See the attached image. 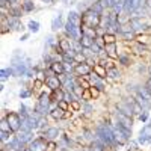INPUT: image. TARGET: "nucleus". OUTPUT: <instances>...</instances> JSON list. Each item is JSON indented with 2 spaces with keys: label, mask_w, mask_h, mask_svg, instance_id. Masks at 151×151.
Masks as SVG:
<instances>
[{
  "label": "nucleus",
  "mask_w": 151,
  "mask_h": 151,
  "mask_svg": "<svg viewBox=\"0 0 151 151\" xmlns=\"http://www.w3.org/2000/svg\"><path fill=\"white\" fill-rule=\"evenodd\" d=\"M104 50H106V55H107L109 58H112V59H115V58L118 56V53H116V42L106 44V45H104Z\"/></svg>",
  "instance_id": "nucleus-20"
},
{
  "label": "nucleus",
  "mask_w": 151,
  "mask_h": 151,
  "mask_svg": "<svg viewBox=\"0 0 151 151\" xmlns=\"http://www.w3.org/2000/svg\"><path fill=\"white\" fill-rule=\"evenodd\" d=\"M50 95L47 94H41L40 100H38V103L35 106V113L40 116H44L45 113H50Z\"/></svg>",
  "instance_id": "nucleus-3"
},
{
  "label": "nucleus",
  "mask_w": 151,
  "mask_h": 151,
  "mask_svg": "<svg viewBox=\"0 0 151 151\" xmlns=\"http://www.w3.org/2000/svg\"><path fill=\"white\" fill-rule=\"evenodd\" d=\"M42 2H47V3H50V2H53V0H42Z\"/></svg>",
  "instance_id": "nucleus-53"
},
{
  "label": "nucleus",
  "mask_w": 151,
  "mask_h": 151,
  "mask_svg": "<svg viewBox=\"0 0 151 151\" xmlns=\"http://www.w3.org/2000/svg\"><path fill=\"white\" fill-rule=\"evenodd\" d=\"M50 70H52L53 73H55V76H60V74H65V67H64V64L62 62H53L52 65H50Z\"/></svg>",
  "instance_id": "nucleus-19"
},
{
  "label": "nucleus",
  "mask_w": 151,
  "mask_h": 151,
  "mask_svg": "<svg viewBox=\"0 0 151 151\" xmlns=\"http://www.w3.org/2000/svg\"><path fill=\"white\" fill-rule=\"evenodd\" d=\"M6 119H8L9 125H11L12 133H14V132H20V129H21V116L18 115V113L9 112L8 115H6Z\"/></svg>",
  "instance_id": "nucleus-5"
},
{
  "label": "nucleus",
  "mask_w": 151,
  "mask_h": 151,
  "mask_svg": "<svg viewBox=\"0 0 151 151\" xmlns=\"http://www.w3.org/2000/svg\"><path fill=\"white\" fill-rule=\"evenodd\" d=\"M136 92H139L141 95H144V97H145V98L148 100V101H151V92H150V91L147 89L145 86H144V88H142V86H139V88H137V89H136Z\"/></svg>",
  "instance_id": "nucleus-35"
},
{
  "label": "nucleus",
  "mask_w": 151,
  "mask_h": 151,
  "mask_svg": "<svg viewBox=\"0 0 151 151\" xmlns=\"http://www.w3.org/2000/svg\"><path fill=\"white\" fill-rule=\"evenodd\" d=\"M65 32H67V35L71 38V40H74V41H80V38H82V27H79V26H76V24H73L71 21H67L65 23Z\"/></svg>",
  "instance_id": "nucleus-4"
},
{
  "label": "nucleus",
  "mask_w": 151,
  "mask_h": 151,
  "mask_svg": "<svg viewBox=\"0 0 151 151\" xmlns=\"http://www.w3.org/2000/svg\"><path fill=\"white\" fill-rule=\"evenodd\" d=\"M0 129H2V132H11V133H12V130H11V125H9V122H8V119H6V118H3V119H2V124H0Z\"/></svg>",
  "instance_id": "nucleus-38"
},
{
  "label": "nucleus",
  "mask_w": 151,
  "mask_h": 151,
  "mask_svg": "<svg viewBox=\"0 0 151 151\" xmlns=\"http://www.w3.org/2000/svg\"><path fill=\"white\" fill-rule=\"evenodd\" d=\"M137 144H141V145L151 144V133H139V137H137Z\"/></svg>",
  "instance_id": "nucleus-25"
},
{
  "label": "nucleus",
  "mask_w": 151,
  "mask_h": 151,
  "mask_svg": "<svg viewBox=\"0 0 151 151\" xmlns=\"http://www.w3.org/2000/svg\"><path fill=\"white\" fill-rule=\"evenodd\" d=\"M91 52H92L94 55H100V53L103 52V47H100L97 42H94V45L91 47Z\"/></svg>",
  "instance_id": "nucleus-41"
},
{
  "label": "nucleus",
  "mask_w": 151,
  "mask_h": 151,
  "mask_svg": "<svg viewBox=\"0 0 151 151\" xmlns=\"http://www.w3.org/2000/svg\"><path fill=\"white\" fill-rule=\"evenodd\" d=\"M148 116H150V113H148V110H144L142 113L137 118H139V121H142V122H145L147 119H148Z\"/></svg>",
  "instance_id": "nucleus-44"
},
{
  "label": "nucleus",
  "mask_w": 151,
  "mask_h": 151,
  "mask_svg": "<svg viewBox=\"0 0 151 151\" xmlns=\"http://www.w3.org/2000/svg\"><path fill=\"white\" fill-rule=\"evenodd\" d=\"M71 104H73V107H74V109H79V107H80V106H79V103H77V100H74V101H73Z\"/></svg>",
  "instance_id": "nucleus-51"
},
{
  "label": "nucleus",
  "mask_w": 151,
  "mask_h": 151,
  "mask_svg": "<svg viewBox=\"0 0 151 151\" xmlns=\"http://www.w3.org/2000/svg\"><path fill=\"white\" fill-rule=\"evenodd\" d=\"M83 110H86V113H89V112L92 110V107H91L89 104H85V106H83Z\"/></svg>",
  "instance_id": "nucleus-48"
},
{
  "label": "nucleus",
  "mask_w": 151,
  "mask_h": 151,
  "mask_svg": "<svg viewBox=\"0 0 151 151\" xmlns=\"http://www.w3.org/2000/svg\"><path fill=\"white\" fill-rule=\"evenodd\" d=\"M67 21H71L73 24H76V26H79V27H82V15H79L76 11H71L70 14H68V20Z\"/></svg>",
  "instance_id": "nucleus-18"
},
{
  "label": "nucleus",
  "mask_w": 151,
  "mask_h": 151,
  "mask_svg": "<svg viewBox=\"0 0 151 151\" xmlns=\"http://www.w3.org/2000/svg\"><path fill=\"white\" fill-rule=\"evenodd\" d=\"M45 83L52 91L60 89V85H62V82H60V79L58 77V76H48V77L45 79Z\"/></svg>",
  "instance_id": "nucleus-9"
},
{
  "label": "nucleus",
  "mask_w": 151,
  "mask_h": 151,
  "mask_svg": "<svg viewBox=\"0 0 151 151\" xmlns=\"http://www.w3.org/2000/svg\"><path fill=\"white\" fill-rule=\"evenodd\" d=\"M137 50H139V53H144L145 50H147V47L145 45H137Z\"/></svg>",
  "instance_id": "nucleus-49"
},
{
  "label": "nucleus",
  "mask_w": 151,
  "mask_h": 151,
  "mask_svg": "<svg viewBox=\"0 0 151 151\" xmlns=\"http://www.w3.org/2000/svg\"><path fill=\"white\" fill-rule=\"evenodd\" d=\"M95 134H97V139L101 141L106 147H113L116 144L115 132H113V129L107 124H98L95 127Z\"/></svg>",
  "instance_id": "nucleus-1"
},
{
  "label": "nucleus",
  "mask_w": 151,
  "mask_h": 151,
  "mask_svg": "<svg viewBox=\"0 0 151 151\" xmlns=\"http://www.w3.org/2000/svg\"><path fill=\"white\" fill-rule=\"evenodd\" d=\"M94 42H95V40H92V38H89V36H85V35H82L80 41H79L82 48H91L94 45Z\"/></svg>",
  "instance_id": "nucleus-21"
},
{
  "label": "nucleus",
  "mask_w": 151,
  "mask_h": 151,
  "mask_svg": "<svg viewBox=\"0 0 151 151\" xmlns=\"http://www.w3.org/2000/svg\"><path fill=\"white\" fill-rule=\"evenodd\" d=\"M11 136H12L11 132H0V139H2L3 144H6V142L11 141Z\"/></svg>",
  "instance_id": "nucleus-37"
},
{
  "label": "nucleus",
  "mask_w": 151,
  "mask_h": 151,
  "mask_svg": "<svg viewBox=\"0 0 151 151\" xmlns=\"http://www.w3.org/2000/svg\"><path fill=\"white\" fill-rule=\"evenodd\" d=\"M62 60H64L67 65H70V67H71L73 64H76L74 58H73V56H70V55H64V56H62Z\"/></svg>",
  "instance_id": "nucleus-39"
},
{
  "label": "nucleus",
  "mask_w": 151,
  "mask_h": 151,
  "mask_svg": "<svg viewBox=\"0 0 151 151\" xmlns=\"http://www.w3.org/2000/svg\"><path fill=\"white\" fill-rule=\"evenodd\" d=\"M118 59H119V62H121L122 65H129V64H130V58H129V56H125V55L118 56Z\"/></svg>",
  "instance_id": "nucleus-43"
},
{
  "label": "nucleus",
  "mask_w": 151,
  "mask_h": 151,
  "mask_svg": "<svg viewBox=\"0 0 151 151\" xmlns=\"http://www.w3.org/2000/svg\"><path fill=\"white\" fill-rule=\"evenodd\" d=\"M115 116H116V122H119V124L125 125V127L132 129V125H133L132 116H127V115H124V113H121V112H116V113H115Z\"/></svg>",
  "instance_id": "nucleus-11"
},
{
  "label": "nucleus",
  "mask_w": 151,
  "mask_h": 151,
  "mask_svg": "<svg viewBox=\"0 0 151 151\" xmlns=\"http://www.w3.org/2000/svg\"><path fill=\"white\" fill-rule=\"evenodd\" d=\"M103 41H104V44H113V42H115V33L106 32L103 35Z\"/></svg>",
  "instance_id": "nucleus-36"
},
{
  "label": "nucleus",
  "mask_w": 151,
  "mask_h": 151,
  "mask_svg": "<svg viewBox=\"0 0 151 151\" xmlns=\"http://www.w3.org/2000/svg\"><path fill=\"white\" fill-rule=\"evenodd\" d=\"M145 88H147V89H148V91L151 92V77H150V79L147 80V83H145Z\"/></svg>",
  "instance_id": "nucleus-47"
},
{
  "label": "nucleus",
  "mask_w": 151,
  "mask_h": 151,
  "mask_svg": "<svg viewBox=\"0 0 151 151\" xmlns=\"http://www.w3.org/2000/svg\"><path fill=\"white\" fill-rule=\"evenodd\" d=\"M82 35H85V36H89V38H92V40H95V38H97L95 29H92V27H88V26H82Z\"/></svg>",
  "instance_id": "nucleus-28"
},
{
  "label": "nucleus",
  "mask_w": 151,
  "mask_h": 151,
  "mask_svg": "<svg viewBox=\"0 0 151 151\" xmlns=\"http://www.w3.org/2000/svg\"><path fill=\"white\" fill-rule=\"evenodd\" d=\"M18 141L21 142V144H24V145H26V144H30L32 141H33V136H32V132H18Z\"/></svg>",
  "instance_id": "nucleus-16"
},
{
  "label": "nucleus",
  "mask_w": 151,
  "mask_h": 151,
  "mask_svg": "<svg viewBox=\"0 0 151 151\" xmlns=\"http://www.w3.org/2000/svg\"><path fill=\"white\" fill-rule=\"evenodd\" d=\"M119 33H121V36L124 38L125 41H132L133 38H134V32L132 30V27H129L127 30H124V29H121V32H119Z\"/></svg>",
  "instance_id": "nucleus-31"
},
{
  "label": "nucleus",
  "mask_w": 151,
  "mask_h": 151,
  "mask_svg": "<svg viewBox=\"0 0 151 151\" xmlns=\"http://www.w3.org/2000/svg\"><path fill=\"white\" fill-rule=\"evenodd\" d=\"M59 134H60V132H59L58 127H47L44 130V136L42 137H45L47 141H55V139H58Z\"/></svg>",
  "instance_id": "nucleus-10"
},
{
  "label": "nucleus",
  "mask_w": 151,
  "mask_h": 151,
  "mask_svg": "<svg viewBox=\"0 0 151 151\" xmlns=\"http://www.w3.org/2000/svg\"><path fill=\"white\" fill-rule=\"evenodd\" d=\"M27 36H29V33H26V35H23V36H21V41H26V40H27Z\"/></svg>",
  "instance_id": "nucleus-52"
},
{
  "label": "nucleus",
  "mask_w": 151,
  "mask_h": 151,
  "mask_svg": "<svg viewBox=\"0 0 151 151\" xmlns=\"http://www.w3.org/2000/svg\"><path fill=\"white\" fill-rule=\"evenodd\" d=\"M91 151H106V145L101 142V141H98V139H95L92 144H91V148H89Z\"/></svg>",
  "instance_id": "nucleus-26"
},
{
  "label": "nucleus",
  "mask_w": 151,
  "mask_h": 151,
  "mask_svg": "<svg viewBox=\"0 0 151 151\" xmlns=\"http://www.w3.org/2000/svg\"><path fill=\"white\" fill-rule=\"evenodd\" d=\"M24 151H32L30 148H24Z\"/></svg>",
  "instance_id": "nucleus-54"
},
{
  "label": "nucleus",
  "mask_w": 151,
  "mask_h": 151,
  "mask_svg": "<svg viewBox=\"0 0 151 151\" xmlns=\"http://www.w3.org/2000/svg\"><path fill=\"white\" fill-rule=\"evenodd\" d=\"M50 98H52V101H56V103L64 101V100H65V91H62V89H56V91H53V95L50 97Z\"/></svg>",
  "instance_id": "nucleus-22"
},
{
  "label": "nucleus",
  "mask_w": 151,
  "mask_h": 151,
  "mask_svg": "<svg viewBox=\"0 0 151 151\" xmlns=\"http://www.w3.org/2000/svg\"><path fill=\"white\" fill-rule=\"evenodd\" d=\"M0 76H2V80L5 82L8 77L14 76V70H12V67H11V68H3L2 71H0Z\"/></svg>",
  "instance_id": "nucleus-34"
},
{
  "label": "nucleus",
  "mask_w": 151,
  "mask_h": 151,
  "mask_svg": "<svg viewBox=\"0 0 151 151\" xmlns=\"http://www.w3.org/2000/svg\"><path fill=\"white\" fill-rule=\"evenodd\" d=\"M74 71H76V74H79V76H89L91 74V68H89V65L88 64H77L74 67Z\"/></svg>",
  "instance_id": "nucleus-15"
},
{
  "label": "nucleus",
  "mask_w": 151,
  "mask_h": 151,
  "mask_svg": "<svg viewBox=\"0 0 151 151\" xmlns=\"http://www.w3.org/2000/svg\"><path fill=\"white\" fill-rule=\"evenodd\" d=\"M64 2H68V0H64Z\"/></svg>",
  "instance_id": "nucleus-56"
},
{
  "label": "nucleus",
  "mask_w": 151,
  "mask_h": 151,
  "mask_svg": "<svg viewBox=\"0 0 151 151\" xmlns=\"http://www.w3.org/2000/svg\"><path fill=\"white\" fill-rule=\"evenodd\" d=\"M21 12H23V8L21 5H11L8 8V14L11 17H14V18H20L21 17Z\"/></svg>",
  "instance_id": "nucleus-17"
},
{
  "label": "nucleus",
  "mask_w": 151,
  "mask_h": 151,
  "mask_svg": "<svg viewBox=\"0 0 151 151\" xmlns=\"http://www.w3.org/2000/svg\"><path fill=\"white\" fill-rule=\"evenodd\" d=\"M91 9H92V11H95L97 14H101V12H103V9H104V8H103L101 5H100V2H97V3H94V5L91 6Z\"/></svg>",
  "instance_id": "nucleus-42"
},
{
  "label": "nucleus",
  "mask_w": 151,
  "mask_h": 151,
  "mask_svg": "<svg viewBox=\"0 0 151 151\" xmlns=\"http://www.w3.org/2000/svg\"><path fill=\"white\" fill-rule=\"evenodd\" d=\"M62 27H65V24L62 23V15L55 17L53 21H52V30L56 32V30H59V29H62Z\"/></svg>",
  "instance_id": "nucleus-23"
},
{
  "label": "nucleus",
  "mask_w": 151,
  "mask_h": 151,
  "mask_svg": "<svg viewBox=\"0 0 151 151\" xmlns=\"http://www.w3.org/2000/svg\"><path fill=\"white\" fill-rule=\"evenodd\" d=\"M12 70H14V76L15 77H20V76H26L27 74V64L24 62H15L12 64Z\"/></svg>",
  "instance_id": "nucleus-8"
},
{
  "label": "nucleus",
  "mask_w": 151,
  "mask_h": 151,
  "mask_svg": "<svg viewBox=\"0 0 151 151\" xmlns=\"http://www.w3.org/2000/svg\"><path fill=\"white\" fill-rule=\"evenodd\" d=\"M89 80H91V83L94 85V88H97L98 91H103V89H104V83H103L101 77H98L95 73H91V74H89Z\"/></svg>",
  "instance_id": "nucleus-13"
},
{
  "label": "nucleus",
  "mask_w": 151,
  "mask_h": 151,
  "mask_svg": "<svg viewBox=\"0 0 151 151\" xmlns=\"http://www.w3.org/2000/svg\"><path fill=\"white\" fill-rule=\"evenodd\" d=\"M21 8L24 12H32L35 9V3H33V0H23V3H21Z\"/></svg>",
  "instance_id": "nucleus-29"
},
{
  "label": "nucleus",
  "mask_w": 151,
  "mask_h": 151,
  "mask_svg": "<svg viewBox=\"0 0 151 151\" xmlns=\"http://www.w3.org/2000/svg\"><path fill=\"white\" fill-rule=\"evenodd\" d=\"M58 48H59V52H60L62 55H70V53H73V56L76 55V52H74V48H73L70 40H65V38L59 40V42H58Z\"/></svg>",
  "instance_id": "nucleus-6"
},
{
  "label": "nucleus",
  "mask_w": 151,
  "mask_h": 151,
  "mask_svg": "<svg viewBox=\"0 0 151 151\" xmlns=\"http://www.w3.org/2000/svg\"><path fill=\"white\" fill-rule=\"evenodd\" d=\"M82 21L85 26L88 27H92V29H98L100 23H101V17H100V14H97L95 11L92 9H88L85 14L82 15Z\"/></svg>",
  "instance_id": "nucleus-2"
},
{
  "label": "nucleus",
  "mask_w": 151,
  "mask_h": 151,
  "mask_svg": "<svg viewBox=\"0 0 151 151\" xmlns=\"http://www.w3.org/2000/svg\"><path fill=\"white\" fill-rule=\"evenodd\" d=\"M27 29H29V32L30 33H38V32H40V23H38V21H29L27 23Z\"/></svg>",
  "instance_id": "nucleus-33"
},
{
  "label": "nucleus",
  "mask_w": 151,
  "mask_h": 151,
  "mask_svg": "<svg viewBox=\"0 0 151 151\" xmlns=\"http://www.w3.org/2000/svg\"><path fill=\"white\" fill-rule=\"evenodd\" d=\"M130 27H132V30H133V32H139V30L147 29V24H144V21H142L141 18L134 17V18H132V20H130Z\"/></svg>",
  "instance_id": "nucleus-12"
},
{
  "label": "nucleus",
  "mask_w": 151,
  "mask_h": 151,
  "mask_svg": "<svg viewBox=\"0 0 151 151\" xmlns=\"http://www.w3.org/2000/svg\"><path fill=\"white\" fill-rule=\"evenodd\" d=\"M148 71H150V76H151V67H150V70H148Z\"/></svg>",
  "instance_id": "nucleus-55"
},
{
  "label": "nucleus",
  "mask_w": 151,
  "mask_h": 151,
  "mask_svg": "<svg viewBox=\"0 0 151 151\" xmlns=\"http://www.w3.org/2000/svg\"><path fill=\"white\" fill-rule=\"evenodd\" d=\"M134 100H136L137 103H139V106H141L144 110H150V109H151V101H148V100H147L144 95H141L139 92H136Z\"/></svg>",
  "instance_id": "nucleus-14"
},
{
  "label": "nucleus",
  "mask_w": 151,
  "mask_h": 151,
  "mask_svg": "<svg viewBox=\"0 0 151 151\" xmlns=\"http://www.w3.org/2000/svg\"><path fill=\"white\" fill-rule=\"evenodd\" d=\"M73 58H74V60H76V62H80V64H83L85 59H86V58H85V55H83V53H80V52H77Z\"/></svg>",
  "instance_id": "nucleus-40"
},
{
  "label": "nucleus",
  "mask_w": 151,
  "mask_h": 151,
  "mask_svg": "<svg viewBox=\"0 0 151 151\" xmlns=\"http://www.w3.org/2000/svg\"><path fill=\"white\" fill-rule=\"evenodd\" d=\"M65 110L64 109H60L59 106L56 107V109H53L52 112H50V115H52L55 119H60V118H64V115H65V113H64Z\"/></svg>",
  "instance_id": "nucleus-32"
},
{
  "label": "nucleus",
  "mask_w": 151,
  "mask_h": 151,
  "mask_svg": "<svg viewBox=\"0 0 151 151\" xmlns=\"http://www.w3.org/2000/svg\"><path fill=\"white\" fill-rule=\"evenodd\" d=\"M107 77H109V79H112V80H119L121 73H119V70H116L115 67H113V68L107 70Z\"/></svg>",
  "instance_id": "nucleus-30"
},
{
  "label": "nucleus",
  "mask_w": 151,
  "mask_h": 151,
  "mask_svg": "<svg viewBox=\"0 0 151 151\" xmlns=\"http://www.w3.org/2000/svg\"><path fill=\"white\" fill-rule=\"evenodd\" d=\"M94 73L98 76V77H106L107 76V71H106V68L101 65V64H97V65H94Z\"/></svg>",
  "instance_id": "nucleus-27"
},
{
  "label": "nucleus",
  "mask_w": 151,
  "mask_h": 151,
  "mask_svg": "<svg viewBox=\"0 0 151 151\" xmlns=\"http://www.w3.org/2000/svg\"><path fill=\"white\" fill-rule=\"evenodd\" d=\"M9 27H12V30H23L24 29V26L20 23V20L14 18V17L9 18Z\"/></svg>",
  "instance_id": "nucleus-24"
},
{
  "label": "nucleus",
  "mask_w": 151,
  "mask_h": 151,
  "mask_svg": "<svg viewBox=\"0 0 151 151\" xmlns=\"http://www.w3.org/2000/svg\"><path fill=\"white\" fill-rule=\"evenodd\" d=\"M20 97H21V98H27V97H30V91H27V89H23V91L20 92Z\"/></svg>",
  "instance_id": "nucleus-45"
},
{
  "label": "nucleus",
  "mask_w": 151,
  "mask_h": 151,
  "mask_svg": "<svg viewBox=\"0 0 151 151\" xmlns=\"http://www.w3.org/2000/svg\"><path fill=\"white\" fill-rule=\"evenodd\" d=\"M67 103H68V101H65V100H64V101H60V103H58V106H59L60 109H64V110H65V109H67Z\"/></svg>",
  "instance_id": "nucleus-46"
},
{
  "label": "nucleus",
  "mask_w": 151,
  "mask_h": 151,
  "mask_svg": "<svg viewBox=\"0 0 151 151\" xmlns=\"http://www.w3.org/2000/svg\"><path fill=\"white\" fill-rule=\"evenodd\" d=\"M29 148L32 151H45L47 148V139L45 137H36L29 144Z\"/></svg>",
  "instance_id": "nucleus-7"
},
{
  "label": "nucleus",
  "mask_w": 151,
  "mask_h": 151,
  "mask_svg": "<svg viewBox=\"0 0 151 151\" xmlns=\"http://www.w3.org/2000/svg\"><path fill=\"white\" fill-rule=\"evenodd\" d=\"M91 94H92L94 97H97V95H98V89H97V88H95V89H94V88H91Z\"/></svg>",
  "instance_id": "nucleus-50"
}]
</instances>
